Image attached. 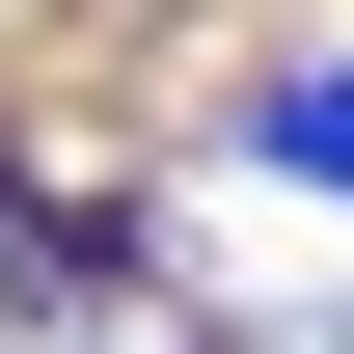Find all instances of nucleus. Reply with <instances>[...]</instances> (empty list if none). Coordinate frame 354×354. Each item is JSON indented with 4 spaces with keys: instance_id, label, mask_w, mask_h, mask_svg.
Listing matches in <instances>:
<instances>
[{
    "instance_id": "f257e3e1",
    "label": "nucleus",
    "mask_w": 354,
    "mask_h": 354,
    "mask_svg": "<svg viewBox=\"0 0 354 354\" xmlns=\"http://www.w3.org/2000/svg\"><path fill=\"white\" fill-rule=\"evenodd\" d=\"M245 164H300V191H354V55H300V82L245 109Z\"/></svg>"
}]
</instances>
